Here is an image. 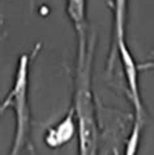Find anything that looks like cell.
Wrapping results in <instances>:
<instances>
[{
	"label": "cell",
	"instance_id": "cell-1",
	"mask_svg": "<svg viewBox=\"0 0 154 155\" xmlns=\"http://www.w3.org/2000/svg\"><path fill=\"white\" fill-rule=\"evenodd\" d=\"M94 37L77 38L73 110L79 134V155H97L98 123L92 91Z\"/></svg>",
	"mask_w": 154,
	"mask_h": 155
},
{
	"label": "cell",
	"instance_id": "cell-2",
	"mask_svg": "<svg viewBox=\"0 0 154 155\" xmlns=\"http://www.w3.org/2000/svg\"><path fill=\"white\" fill-rule=\"evenodd\" d=\"M30 56L22 54L17 61L13 85L2 103V114L7 108L15 112V137L9 155H20L30 137V104H29Z\"/></svg>",
	"mask_w": 154,
	"mask_h": 155
},
{
	"label": "cell",
	"instance_id": "cell-3",
	"mask_svg": "<svg viewBox=\"0 0 154 155\" xmlns=\"http://www.w3.org/2000/svg\"><path fill=\"white\" fill-rule=\"evenodd\" d=\"M116 48L119 51V56L123 65L124 76H126L128 84V91L131 95V102L135 108V120L144 123V107L140 94V85H139V64H136L135 58L131 50L128 48L126 41H120L116 43Z\"/></svg>",
	"mask_w": 154,
	"mask_h": 155
},
{
	"label": "cell",
	"instance_id": "cell-4",
	"mask_svg": "<svg viewBox=\"0 0 154 155\" xmlns=\"http://www.w3.org/2000/svg\"><path fill=\"white\" fill-rule=\"evenodd\" d=\"M77 132V123H76V115L73 107H71L69 112L64 117L55 124L52 128L45 133V143L51 149L62 147L65 143H68L75 137Z\"/></svg>",
	"mask_w": 154,
	"mask_h": 155
},
{
	"label": "cell",
	"instance_id": "cell-5",
	"mask_svg": "<svg viewBox=\"0 0 154 155\" xmlns=\"http://www.w3.org/2000/svg\"><path fill=\"white\" fill-rule=\"evenodd\" d=\"M65 12L73 24L77 37L88 35L86 28V0H67Z\"/></svg>",
	"mask_w": 154,
	"mask_h": 155
},
{
	"label": "cell",
	"instance_id": "cell-6",
	"mask_svg": "<svg viewBox=\"0 0 154 155\" xmlns=\"http://www.w3.org/2000/svg\"><path fill=\"white\" fill-rule=\"evenodd\" d=\"M128 0H114V34L115 45L126 41V17Z\"/></svg>",
	"mask_w": 154,
	"mask_h": 155
},
{
	"label": "cell",
	"instance_id": "cell-7",
	"mask_svg": "<svg viewBox=\"0 0 154 155\" xmlns=\"http://www.w3.org/2000/svg\"><path fill=\"white\" fill-rule=\"evenodd\" d=\"M139 69H140V71L154 69V60H152V61H146V63H144V64H140V65H139Z\"/></svg>",
	"mask_w": 154,
	"mask_h": 155
}]
</instances>
